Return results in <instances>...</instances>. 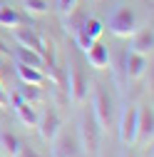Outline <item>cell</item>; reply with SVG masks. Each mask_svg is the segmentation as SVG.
I'll list each match as a JSON object with an SVG mask.
<instances>
[{
	"mask_svg": "<svg viewBox=\"0 0 154 157\" xmlns=\"http://www.w3.org/2000/svg\"><path fill=\"white\" fill-rule=\"evenodd\" d=\"M109 33L117 35V37H132L139 28V20H137V13H134L129 5H117L112 13H109Z\"/></svg>",
	"mask_w": 154,
	"mask_h": 157,
	"instance_id": "cell-1",
	"label": "cell"
},
{
	"mask_svg": "<svg viewBox=\"0 0 154 157\" xmlns=\"http://www.w3.org/2000/svg\"><path fill=\"white\" fill-rule=\"evenodd\" d=\"M100 125L94 120L92 112H85L82 120H80V147L85 155H94L100 147Z\"/></svg>",
	"mask_w": 154,
	"mask_h": 157,
	"instance_id": "cell-2",
	"label": "cell"
},
{
	"mask_svg": "<svg viewBox=\"0 0 154 157\" xmlns=\"http://www.w3.org/2000/svg\"><path fill=\"white\" fill-rule=\"evenodd\" d=\"M67 85H70V97L75 105H85L90 97V80L82 72V67H77L75 63L67 65Z\"/></svg>",
	"mask_w": 154,
	"mask_h": 157,
	"instance_id": "cell-3",
	"label": "cell"
},
{
	"mask_svg": "<svg viewBox=\"0 0 154 157\" xmlns=\"http://www.w3.org/2000/svg\"><path fill=\"white\" fill-rule=\"evenodd\" d=\"M92 115L97 120L100 130H109L112 122V97L102 85H94V95H92Z\"/></svg>",
	"mask_w": 154,
	"mask_h": 157,
	"instance_id": "cell-4",
	"label": "cell"
},
{
	"mask_svg": "<svg viewBox=\"0 0 154 157\" xmlns=\"http://www.w3.org/2000/svg\"><path fill=\"white\" fill-rule=\"evenodd\" d=\"M137 122H139V110L137 107H124L119 117V142L124 147L137 145Z\"/></svg>",
	"mask_w": 154,
	"mask_h": 157,
	"instance_id": "cell-5",
	"label": "cell"
},
{
	"mask_svg": "<svg viewBox=\"0 0 154 157\" xmlns=\"http://www.w3.org/2000/svg\"><path fill=\"white\" fill-rule=\"evenodd\" d=\"M52 157H82L80 140L75 135H67L60 130L52 140Z\"/></svg>",
	"mask_w": 154,
	"mask_h": 157,
	"instance_id": "cell-6",
	"label": "cell"
},
{
	"mask_svg": "<svg viewBox=\"0 0 154 157\" xmlns=\"http://www.w3.org/2000/svg\"><path fill=\"white\" fill-rule=\"evenodd\" d=\"M37 130H40V135H42L45 142H52L55 135L62 130V117H60V112H57L52 105L37 117Z\"/></svg>",
	"mask_w": 154,
	"mask_h": 157,
	"instance_id": "cell-7",
	"label": "cell"
},
{
	"mask_svg": "<svg viewBox=\"0 0 154 157\" xmlns=\"http://www.w3.org/2000/svg\"><path fill=\"white\" fill-rule=\"evenodd\" d=\"M13 40L20 48H30V50L40 52V55H45V50H47V43L35 30H30V28H15L13 30Z\"/></svg>",
	"mask_w": 154,
	"mask_h": 157,
	"instance_id": "cell-8",
	"label": "cell"
},
{
	"mask_svg": "<svg viewBox=\"0 0 154 157\" xmlns=\"http://www.w3.org/2000/svg\"><path fill=\"white\" fill-rule=\"evenodd\" d=\"M152 140H154V115H152V107H144V110H139L137 142L147 150V147H152Z\"/></svg>",
	"mask_w": 154,
	"mask_h": 157,
	"instance_id": "cell-9",
	"label": "cell"
},
{
	"mask_svg": "<svg viewBox=\"0 0 154 157\" xmlns=\"http://www.w3.org/2000/svg\"><path fill=\"white\" fill-rule=\"evenodd\" d=\"M152 48H154V35H152V30L137 28V33L129 37V50L137 52V55L149 57V55H152Z\"/></svg>",
	"mask_w": 154,
	"mask_h": 157,
	"instance_id": "cell-10",
	"label": "cell"
},
{
	"mask_svg": "<svg viewBox=\"0 0 154 157\" xmlns=\"http://www.w3.org/2000/svg\"><path fill=\"white\" fill-rule=\"evenodd\" d=\"M147 67H149V63H147L144 55H137L132 50L124 55V70H127L129 80H142V77L147 75Z\"/></svg>",
	"mask_w": 154,
	"mask_h": 157,
	"instance_id": "cell-11",
	"label": "cell"
},
{
	"mask_svg": "<svg viewBox=\"0 0 154 157\" xmlns=\"http://www.w3.org/2000/svg\"><path fill=\"white\" fill-rule=\"evenodd\" d=\"M15 115H17V120H20L25 127H37V117H40L37 105H30V102L20 100L17 95H15Z\"/></svg>",
	"mask_w": 154,
	"mask_h": 157,
	"instance_id": "cell-12",
	"label": "cell"
},
{
	"mask_svg": "<svg viewBox=\"0 0 154 157\" xmlns=\"http://www.w3.org/2000/svg\"><path fill=\"white\" fill-rule=\"evenodd\" d=\"M15 72H17V77H20L23 85H37V87L45 85V72L37 70V67H30L25 63H17L15 60Z\"/></svg>",
	"mask_w": 154,
	"mask_h": 157,
	"instance_id": "cell-13",
	"label": "cell"
},
{
	"mask_svg": "<svg viewBox=\"0 0 154 157\" xmlns=\"http://www.w3.org/2000/svg\"><path fill=\"white\" fill-rule=\"evenodd\" d=\"M85 55H87V63H90L94 70H107V67H109V50H107L100 40H94L92 48H90Z\"/></svg>",
	"mask_w": 154,
	"mask_h": 157,
	"instance_id": "cell-14",
	"label": "cell"
},
{
	"mask_svg": "<svg viewBox=\"0 0 154 157\" xmlns=\"http://www.w3.org/2000/svg\"><path fill=\"white\" fill-rule=\"evenodd\" d=\"M15 60H17V63H25V65H30V67H37V70L45 67V55L35 52V50H30V48H20V45L15 48Z\"/></svg>",
	"mask_w": 154,
	"mask_h": 157,
	"instance_id": "cell-15",
	"label": "cell"
},
{
	"mask_svg": "<svg viewBox=\"0 0 154 157\" xmlns=\"http://www.w3.org/2000/svg\"><path fill=\"white\" fill-rule=\"evenodd\" d=\"M20 25H23V15L20 13H17L15 8H10V5H0V28L15 30Z\"/></svg>",
	"mask_w": 154,
	"mask_h": 157,
	"instance_id": "cell-16",
	"label": "cell"
},
{
	"mask_svg": "<svg viewBox=\"0 0 154 157\" xmlns=\"http://www.w3.org/2000/svg\"><path fill=\"white\" fill-rule=\"evenodd\" d=\"M0 150L8 157H17V152L23 150V142H20V137H15L10 132H0Z\"/></svg>",
	"mask_w": 154,
	"mask_h": 157,
	"instance_id": "cell-17",
	"label": "cell"
},
{
	"mask_svg": "<svg viewBox=\"0 0 154 157\" xmlns=\"http://www.w3.org/2000/svg\"><path fill=\"white\" fill-rule=\"evenodd\" d=\"M17 97L25 100V102H30V105L45 102V92H42V87H37V85H23L20 92H17Z\"/></svg>",
	"mask_w": 154,
	"mask_h": 157,
	"instance_id": "cell-18",
	"label": "cell"
},
{
	"mask_svg": "<svg viewBox=\"0 0 154 157\" xmlns=\"http://www.w3.org/2000/svg\"><path fill=\"white\" fill-rule=\"evenodd\" d=\"M23 8L28 15H45L50 10V0H23Z\"/></svg>",
	"mask_w": 154,
	"mask_h": 157,
	"instance_id": "cell-19",
	"label": "cell"
},
{
	"mask_svg": "<svg viewBox=\"0 0 154 157\" xmlns=\"http://www.w3.org/2000/svg\"><path fill=\"white\" fill-rule=\"evenodd\" d=\"M80 25H82V30L92 37V40H100V35H102V30H105V28H102V23L97 20V17H85Z\"/></svg>",
	"mask_w": 154,
	"mask_h": 157,
	"instance_id": "cell-20",
	"label": "cell"
},
{
	"mask_svg": "<svg viewBox=\"0 0 154 157\" xmlns=\"http://www.w3.org/2000/svg\"><path fill=\"white\" fill-rule=\"evenodd\" d=\"M72 37H75V45H77V48H80L82 52H87V50L92 48V43H94V40H92V37H90V35H87V33L82 30V25H77V28L72 30Z\"/></svg>",
	"mask_w": 154,
	"mask_h": 157,
	"instance_id": "cell-21",
	"label": "cell"
},
{
	"mask_svg": "<svg viewBox=\"0 0 154 157\" xmlns=\"http://www.w3.org/2000/svg\"><path fill=\"white\" fill-rule=\"evenodd\" d=\"M77 5H80V0H57V10H60V15H62V17L75 15Z\"/></svg>",
	"mask_w": 154,
	"mask_h": 157,
	"instance_id": "cell-22",
	"label": "cell"
},
{
	"mask_svg": "<svg viewBox=\"0 0 154 157\" xmlns=\"http://www.w3.org/2000/svg\"><path fill=\"white\" fill-rule=\"evenodd\" d=\"M8 105H10V97H8V92L3 87H0V107H8Z\"/></svg>",
	"mask_w": 154,
	"mask_h": 157,
	"instance_id": "cell-23",
	"label": "cell"
},
{
	"mask_svg": "<svg viewBox=\"0 0 154 157\" xmlns=\"http://www.w3.org/2000/svg\"><path fill=\"white\" fill-rule=\"evenodd\" d=\"M17 157H40V155H37L35 150H20V152H17Z\"/></svg>",
	"mask_w": 154,
	"mask_h": 157,
	"instance_id": "cell-24",
	"label": "cell"
},
{
	"mask_svg": "<svg viewBox=\"0 0 154 157\" xmlns=\"http://www.w3.org/2000/svg\"><path fill=\"white\" fill-rule=\"evenodd\" d=\"M124 157H134V155H129V152H127V155H124Z\"/></svg>",
	"mask_w": 154,
	"mask_h": 157,
	"instance_id": "cell-25",
	"label": "cell"
},
{
	"mask_svg": "<svg viewBox=\"0 0 154 157\" xmlns=\"http://www.w3.org/2000/svg\"><path fill=\"white\" fill-rule=\"evenodd\" d=\"M94 3H100V0H94Z\"/></svg>",
	"mask_w": 154,
	"mask_h": 157,
	"instance_id": "cell-26",
	"label": "cell"
}]
</instances>
